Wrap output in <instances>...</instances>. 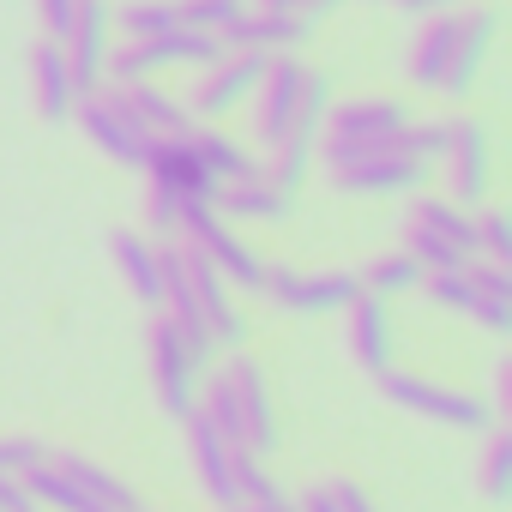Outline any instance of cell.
Segmentation results:
<instances>
[{
	"label": "cell",
	"mask_w": 512,
	"mask_h": 512,
	"mask_svg": "<svg viewBox=\"0 0 512 512\" xmlns=\"http://www.w3.org/2000/svg\"><path fill=\"white\" fill-rule=\"evenodd\" d=\"M314 151L338 193H422V181L434 175V163H416L398 151H350L344 139H314Z\"/></svg>",
	"instance_id": "cell-1"
},
{
	"label": "cell",
	"mask_w": 512,
	"mask_h": 512,
	"mask_svg": "<svg viewBox=\"0 0 512 512\" xmlns=\"http://www.w3.org/2000/svg\"><path fill=\"white\" fill-rule=\"evenodd\" d=\"M199 260H211L217 272H223V284L229 290H260V278H266V260L253 253L211 205H181V229H175Z\"/></svg>",
	"instance_id": "cell-2"
},
{
	"label": "cell",
	"mask_w": 512,
	"mask_h": 512,
	"mask_svg": "<svg viewBox=\"0 0 512 512\" xmlns=\"http://www.w3.org/2000/svg\"><path fill=\"white\" fill-rule=\"evenodd\" d=\"M380 386H386V398L398 404V410H410V416H428V422H440V428H464V434H488L500 416H494V404H482V398H470V392H452V386H434V380H416V374H380Z\"/></svg>",
	"instance_id": "cell-3"
},
{
	"label": "cell",
	"mask_w": 512,
	"mask_h": 512,
	"mask_svg": "<svg viewBox=\"0 0 512 512\" xmlns=\"http://www.w3.org/2000/svg\"><path fill=\"white\" fill-rule=\"evenodd\" d=\"M73 109H79L85 139H91L103 157H115L121 169H145V163H151L157 133H151V127H139V121H133V109H127L115 91H91V97H79Z\"/></svg>",
	"instance_id": "cell-4"
},
{
	"label": "cell",
	"mask_w": 512,
	"mask_h": 512,
	"mask_svg": "<svg viewBox=\"0 0 512 512\" xmlns=\"http://www.w3.org/2000/svg\"><path fill=\"white\" fill-rule=\"evenodd\" d=\"M260 296H272L278 308L290 314H344L356 296H362V278L350 266L338 272H296V266H266L260 278Z\"/></svg>",
	"instance_id": "cell-5"
},
{
	"label": "cell",
	"mask_w": 512,
	"mask_h": 512,
	"mask_svg": "<svg viewBox=\"0 0 512 512\" xmlns=\"http://www.w3.org/2000/svg\"><path fill=\"white\" fill-rule=\"evenodd\" d=\"M440 181H446V199L452 205H464V211H476L482 205V193H488V127L482 121H440Z\"/></svg>",
	"instance_id": "cell-6"
},
{
	"label": "cell",
	"mask_w": 512,
	"mask_h": 512,
	"mask_svg": "<svg viewBox=\"0 0 512 512\" xmlns=\"http://www.w3.org/2000/svg\"><path fill=\"white\" fill-rule=\"evenodd\" d=\"M302 61L296 55H266V73L260 85H253V139H260V151H278L290 139V121H296V103H302Z\"/></svg>",
	"instance_id": "cell-7"
},
{
	"label": "cell",
	"mask_w": 512,
	"mask_h": 512,
	"mask_svg": "<svg viewBox=\"0 0 512 512\" xmlns=\"http://www.w3.org/2000/svg\"><path fill=\"white\" fill-rule=\"evenodd\" d=\"M223 380H229V404H235L241 446L272 452V446H278V416H272V386H266V368L253 362V356H229V362H223Z\"/></svg>",
	"instance_id": "cell-8"
},
{
	"label": "cell",
	"mask_w": 512,
	"mask_h": 512,
	"mask_svg": "<svg viewBox=\"0 0 512 512\" xmlns=\"http://www.w3.org/2000/svg\"><path fill=\"white\" fill-rule=\"evenodd\" d=\"M151 368H157V398H163V410H169V422H181V416H193V404H199V374H205V362L181 344V332L169 326V320H157L151 326Z\"/></svg>",
	"instance_id": "cell-9"
},
{
	"label": "cell",
	"mask_w": 512,
	"mask_h": 512,
	"mask_svg": "<svg viewBox=\"0 0 512 512\" xmlns=\"http://www.w3.org/2000/svg\"><path fill=\"white\" fill-rule=\"evenodd\" d=\"M181 284H187V296H193V308H199L211 344H217V350H235V344L247 338V326H241V314H235V302H229V284H223V272H217L211 260H199L187 241H181Z\"/></svg>",
	"instance_id": "cell-10"
},
{
	"label": "cell",
	"mask_w": 512,
	"mask_h": 512,
	"mask_svg": "<svg viewBox=\"0 0 512 512\" xmlns=\"http://www.w3.org/2000/svg\"><path fill=\"white\" fill-rule=\"evenodd\" d=\"M260 73H266V55H253V49H223V55L205 67V79H199V91H193L187 109L205 115V121H223L229 109H241V103L253 97Z\"/></svg>",
	"instance_id": "cell-11"
},
{
	"label": "cell",
	"mask_w": 512,
	"mask_h": 512,
	"mask_svg": "<svg viewBox=\"0 0 512 512\" xmlns=\"http://www.w3.org/2000/svg\"><path fill=\"white\" fill-rule=\"evenodd\" d=\"M410 127V109L392 97H350L338 109H326V133L320 139H344L350 151H386V139Z\"/></svg>",
	"instance_id": "cell-12"
},
{
	"label": "cell",
	"mask_w": 512,
	"mask_h": 512,
	"mask_svg": "<svg viewBox=\"0 0 512 512\" xmlns=\"http://www.w3.org/2000/svg\"><path fill=\"white\" fill-rule=\"evenodd\" d=\"M109 49H115V43H109V0H79L73 31H67V43H61L79 97L103 91V61H109Z\"/></svg>",
	"instance_id": "cell-13"
},
{
	"label": "cell",
	"mask_w": 512,
	"mask_h": 512,
	"mask_svg": "<svg viewBox=\"0 0 512 512\" xmlns=\"http://www.w3.org/2000/svg\"><path fill=\"white\" fill-rule=\"evenodd\" d=\"M290 205H296V193H284L260 163L211 193V211H217V217H235V223H284Z\"/></svg>",
	"instance_id": "cell-14"
},
{
	"label": "cell",
	"mask_w": 512,
	"mask_h": 512,
	"mask_svg": "<svg viewBox=\"0 0 512 512\" xmlns=\"http://www.w3.org/2000/svg\"><path fill=\"white\" fill-rule=\"evenodd\" d=\"M145 169H151V187L169 193L175 205H211V193H217V181H211L205 163L193 157L187 133H181V139H157V151H151Z\"/></svg>",
	"instance_id": "cell-15"
},
{
	"label": "cell",
	"mask_w": 512,
	"mask_h": 512,
	"mask_svg": "<svg viewBox=\"0 0 512 512\" xmlns=\"http://www.w3.org/2000/svg\"><path fill=\"white\" fill-rule=\"evenodd\" d=\"M181 422H187V452H193V464H199L205 494H211L223 512H235V506H241V494H235V446L211 428L205 410H193V416H181Z\"/></svg>",
	"instance_id": "cell-16"
},
{
	"label": "cell",
	"mask_w": 512,
	"mask_h": 512,
	"mask_svg": "<svg viewBox=\"0 0 512 512\" xmlns=\"http://www.w3.org/2000/svg\"><path fill=\"white\" fill-rule=\"evenodd\" d=\"M314 37V25L302 13H241L229 31H223V49H253V55H290Z\"/></svg>",
	"instance_id": "cell-17"
},
{
	"label": "cell",
	"mask_w": 512,
	"mask_h": 512,
	"mask_svg": "<svg viewBox=\"0 0 512 512\" xmlns=\"http://www.w3.org/2000/svg\"><path fill=\"white\" fill-rule=\"evenodd\" d=\"M494 31H500V13H494V7H470V13H458V43H452V61H446L440 91L464 97V91L476 85V73H482V61H488V49H494Z\"/></svg>",
	"instance_id": "cell-18"
},
{
	"label": "cell",
	"mask_w": 512,
	"mask_h": 512,
	"mask_svg": "<svg viewBox=\"0 0 512 512\" xmlns=\"http://www.w3.org/2000/svg\"><path fill=\"white\" fill-rule=\"evenodd\" d=\"M350 356L380 380V374H392V314H386V296H356L350 308Z\"/></svg>",
	"instance_id": "cell-19"
},
{
	"label": "cell",
	"mask_w": 512,
	"mask_h": 512,
	"mask_svg": "<svg viewBox=\"0 0 512 512\" xmlns=\"http://www.w3.org/2000/svg\"><path fill=\"white\" fill-rule=\"evenodd\" d=\"M452 43H458V13H428V19H422V31L410 37V55H404V67H410V85H416V91H440L446 61H452Z\"/></svg>",
	"instance_id": "cell-20"
},
{
	"label": "cell",
	"mask_w": 512,
	"mask_h": 512,
	"mask_svg": "<svg viewBox=\"0 0 512 512\" xmlns=\"http://www.w3.org/2000/svg\"><path fill=\"white\" fill-rule=\"evenodd\" d=\"M31 103H37L43 121H67V115H73L79 91H73V73H67L61 43H37V49H31Z\"/></svg>",
	"instance_id": "cell-21"
},
{
	"label": "cell",
	"mask_w": 512,
	"mask_h": 512,
	"mask_svg": "<svg viewBox=\"0 0 512 512\" xmlns=\"http://www.w3.org/2000/svg\"><path fill=\"white\" fill-rule=\"evenodd\" d=\"M49 464L79 488V494H91L103 512H139V494L109 470V464H97V458H79V452H49Z\"/></svg>",
	"instance_id": "cell-22"
},
{
	"label": "cell",
	"mask_w": 512,
	"mask_h": 512,
	"mask_svg": "<svg viewBox=\"0 0 512 512\" xmlns=\"http://www.w3.org/2000/svg\"><path fill=\"white\" fill-rule=\"evenodd\" d=\"M115 97H121V103L133 109V121L151 127L157 139H181V133H193V109H187L181 97L157 91L151 79H139V85H115Z\"/></svg>",
	"instance_id": "cell-23"
},
{
	"label": "cell",
	"mask_w": 512,
	"mask_h": 512,
	"mask_svg": "<svg viewBox=\"0 0 512 512\" xmlns=\"http://www.w3.org/2000/svg\"><path fill=\"white\" fill-rule=\"evenodd\" d=\"M115 266H121V284L139 296V302H151L157 308V296H163V266H157V241H145V235H133V229H121L115 235Z\"/></svg>",
	"instance_id": "cell-24"
},
{
	"label": "cell",
	"mask_w": 512,
	"mask_h": 512,
	"mask_svg": "<svg viewBox=\"0 0 512 512\" xmlns=\"http://www.w3.org/2000/svg\"><path fill=\"white\" fill-rule=\"evenodd\" d=\"M187 145H193V157L205 163V175L223 187V181H235V175H247L253 163H260V157H253V151H241L229 133H205V127H193L187 133Z\"/></svg>",
	"instance_id": "cell-25"
},
{
	"label": "cell",
	"mask_w": 512,
	"mask_h": 512,
	"mask_svg": "<svg viewBox=\"0 0 512 512\" xmlns=\"http://www.w3.org/2000/svg\"><path fill=\"white\" fill-rule=\"evenodd\" d=\"M356 278H362V290H368V296H404V290H422V278H428V272L410 260L404 247H398V253H380V260H368Z\"/></svg>",
	"instance_id": "cell-26"
},
{
	"label": "cell",
	"mask_w": 512,
	"mask_h": 512,
	"mask_svg": "<svg viewBox=\"0 0 512 512\" xmlns=\"http://www.w3.org/2000/svg\"><path fill=\"white\" fill-rule=\"evenodd\" d=\"M109 25H121V37H163L175 31V0H127L121 13H109Z\"/></svg>",
	"instance_id": "cell-27"
},
{
	"label": "cell",
	"mask_w": 512,
	"mask_h": 512,
	"mask_svg": "<svg viewBox=\"0 0 512 512\" xmlns=\"http://www.w3.org/2000/svg\"><path fill=\"white\" fill-rule=\"evenodd\" d=\"M326 109H332V79H326V73H302V103H296L290 139H320Z\"/></svg>",
	"instance_id": "cell-28"
},
{
	"label": "cell",
	"mask_w": 512,
	"mask_h": 512,
	"mask_svg": "<svg viewBox=\"0 0 512 512\" xmlns=\"http://www.w3.org/2000/svg\"><path fill=\"white\" fill-rule=\"evenodd\" d=\"M404 253H410L422 272H452V266H464V253H458L452 241H440L434 229H422V223H410V217H404Z\"/></svg>",
	"instance_id": "cell-29"
},
{
	"label": "cell",
	"mask_w": 512,
	"mask_h": 512,
	"mask_svg": "<svg viewBox=\"0 0 512 512\" xmlns=\"http://www.w3.org/2000/svg\"><path fill=\"white\" fill-rule=\"evenodd\" d=\"M241 13H247V0H175V19L187 31H211V37H223Z\"/></svg>",
	"instance_id": "cell-30"
},
{
	"label": "cell",
	"mask_w": 512,
	"mask_h": 512,
	"mask_svg": "<svg viewBox=\"0 0 512 512\" xmlns=\"http://www.w3.org/2000/svg\"><path fill=\"white\" fill-rule=\"evenodd\" d=\"M308 163H314V139H284L278 151H266V163H260V169H266L284 193H296V187L308 181Z\"/></svg>",
	"instance_id": "cell-31"
},
{
	"label": "cell",
	"mask_w": 512,
	"mask_h": 512,
	"mask_svg": "<svg viewBox=\"0 0 512 512\" xmlns=\"http://www.w3.org/2000/svg\"><path fill=\"white\" fill-rule=\"evenodd\" d=\"M482 494H488L494 506L512 500V434H506V428H494V440H488V458H482Z\"/></svg>",
	"instance_id": "cell-32"
},
{
	"label": "cell",
	"mask_w": 512,
	"mask_h": 512,
	"mask_svg": "<svg viewBox=\"0 0 512 512\" xmlns=\"http://www.w3.org/2000/svg\"><path fill=\"white\" fill-rule=\"evenodd\" d=\"M476 253L512 266V217L506 211H476Z\"/></svg>",
	"instance_id": "cell-33"
},
{
	"label": "cell",
	"mask_w": 512,
	"mask_h": 512,
	"mask_svg": "<svg viewBox=\"0 0 512 512\" xmlns=\"http://www.w3.org/2000/svg\"><path fill=\"white\" fill-rule=\"evenodd\" d=\"M458 272L470 278V290H476V296H494V302H512V272H506L500 260H482V253H476V260H464Z\"/></svg>",
	"instance_id": "cell-34"
},
{
	"label": "cell",
	"mask_w": 512,
	"mask_h": 512,
	"mask_svg": "<svg viewBox=\"0 0 512 512\" xmlns=\"http://www.w3.org/2000/svg\"><path fill=\"white\" fill-rule=\"evenodd\" d=\"M43 458H49V446H43V440H25V434L0 440V476H25V470H37Z\"/></svg>",
	"instance_id": "cell-35"
},
{
	"label": "cell",
	"mask_w": 512,
	"mask_h": 512,
	"mask_svg": "<svg viewBox=\"0 0 512 512\" xmlns=\"http://www.w3.org/2000/svg\"><path fill=\"white\" fill-rule=\"evenodd\" d=\"M37 13H43V31H49V43H67L79 0H37Z\"/></svg>",
	"instance_id": "cell-36"
},
{
	"label": "cell",
	"mask_w": 512,
	"mask_h": 512,
	"mask_svg": "<svg viewBox=\"0 0 512 512\" xmlns=\"http://www.w3.org/2000/svg\"><path fill=\"white\" fill-rule=\"evenodd\" d=\"M470 320H476L482 332H494V338H506V332H512V302H494V296H476V308H470Z\"/></svg>",
	"instance_id": "cell-37"
},
{
	"label": "cell",
	"mask_w": 512,
	"mask_h": 512,
	"mask_svg": "<svg viewBox=\"0 0 512 512\" xmlns=\"http://www.w3.org/2000/svg\"><path fill=\"white\" fill-rule=\"evenodd\" d=\"M0 512H49V506L25 488V476H0Z\"/></svg>",
	"instance_id": "cell-38"
},
{
	"label": "cell",
	"mask_w": 512,
	"mask_h": 512,
	"mask_svg": "<svg viewBox=\"0 0 512 512\" xmlns=\"http://www.w3.org/2000/svg\"><path fill=\"white\" fill-rule=\"evenodd\" d=\"M266 13H302L308 25H320L326 13H338V0H260Z\"/></svg>",
	"instance_id": "cell-39"
},
{
	"label": "cell",
	"mask_w": 512,
	"mask_h": 512,
	"mask_svg": "<svg viewBox=\"0 0 512 512\" xmlns=\"http://www.w3.org/2000/svg\"><path fill=\"white\" fill-rule=\"evenodd\" d=\"M326 494L338 500V512H380V506L368 500V488H362V482H344V476H338V482H326Z\"/></svg>",
	"instance_id": "cell-40"
},
{
	"label": "cell",
	"mask_w": 512,
	"mask_h": 512,
	"mask_svg": "<svg viewBox=\"0 0 512 512\" xmlns=\"http://www.w3.org/2000/svg\"><path fill=\"white\" fill-rule=\"evenodd\" d=\"M506 404H512V356L494 362V416H500Z\"/></svg>",
	"instance_id": "cell-41"
},
{
	"label": "cell",
	"mask_w": 512,
	"mask_h": 512,
	"mask_svg": "<svg viewBox=\"0 0 512 512\" xmlns=\"http://www.w3.org/2000/svg\"><path fill=\"white\" fill-rule=\"evenodd\" d=\"M296 512H338V500H332V494H326V482H320V488H308V494H302V506H296Z\"/></svg>",
	"instance_id": "cell-42"
},
{
	"label": "cell",
	"mask_w": 512,
	"mask_h": 512,
	"mask_svg": "<svg viewBox=\"0 0 512 512\" xmlns=\"http://www.w3.org/2000/svg\"><path fill=\"white\" fill-rule=\"evenodd\" d=\"M235 512H296V506H290V500H284V494H278V500H241V506H235Z\"/></svg>",
	"instance_id": "cell-43"
},
{
	"label": "cell",
	"mask_w": 512,
	"mask_h": 512,
	"mask_svg": "<svg viewBox=\"0 0 512 512\" xmlns=\"http://www.w3.org/2000/svg\"><path fill=\"white\" fill-rule=\"evenodd\" d=\"M398 7H404V13H422V19H428V13H446L452 0H398Z\"/></svg>",
	"instance_id": "cell-44"
},
{
	"label": "cell",
	"mask_w": 512,
	"mask_h": 512,
	"mask_svg": "<svg viewBox=\"0 0 512 512\" xmlns=\"http://www.w3.org/2000/svg\"><path fill=\"white\" fill-rule=\"evenodd\" d=\"M139 512H145V506H139Z\"/></svg>",
	"instance_id": "cell-45"
}]
</instances>
